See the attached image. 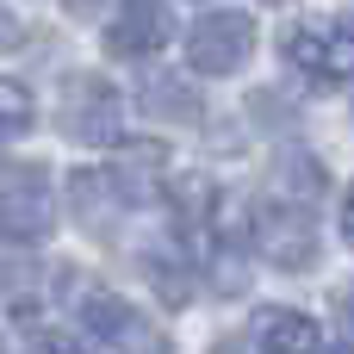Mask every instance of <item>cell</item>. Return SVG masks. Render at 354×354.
<instances>
[{
    "instance_id": "1",
    "label": "cell",
    "mask_w": 354,
    "mask_h": 354,
    "mask_svg": "<svg viewBox=\"0 0 354 354\" xmlns=\"http://www.w3.org/2000/svg\"><path fill=\"white\" fill-rule=\"evenodd\" d=\"M249 236H255V255H261L268 268H280V274L317 268V218H311V205H299V199H268V205H255Z\"/></svg>"
},
{
    "instance_id": "2",
    "label": "cell",
    "mask_w": 354,
    "mask_h": 354,
    "mask_svg": "<svg viewBox=\"0 0 354 354\" xmlns=\"http://www.w3.org/2000/svg\"><path fill=\"white\" fill-rule=\"evenodd\" d=\"M62 131L75 143H118L124 137V100L106 75H68L62 81Z\"/></svg>"
},
{
    "instance_id": "3",
    "label": "cell",
    "mask_w": 354,
    "mask_h": 354,
    "mask_svg": "<svg viewBox=\"0 0 354 354\" xmlns=\"http://www.w3.org/2000/svg\"><path fill=\"white\" fill-rule=\"evenodd\" d=\"M56 224V187H50V168L25 162V168H6L0 180V230L12 243H44Z\"/></svg>"
},
{
    "instance_id": "4",
    "label": "cell",
    "mask_w": 354,
    "mask_h": 354,
    "mask_svg": "<svg viewBox=\"0 0 354 354\" xmlns=\"http://www.w3.org/2000/svg\"><path fill=\"white\" fill-rule=\"evenodd\" d=\"M255 56V19L249 12H205L187 31V68L193 75H236Z\"/></svg>"
},
{
    "instance_id": "5",
    "label": "cell",
    "mask_w": 354,
    "mask_h": 354,
    "mask_svg": "<svg viewBox=\"0 0 354 354\" xmlns=\"http://www.w3.org/2000/svg\"><path fill=\"white\" fill-rule=\"evenodd\" d=\"M286 62L311 81H354V19H311L286 37Z\"/></svg>"
},
{
    "instance_id": "6",
    "label": "cell",
    "mask_w": 354,
    "mask_h": 354,
    "mask_svg": "<svg viewBox=\"0 0 354 354\" xmlns=\"http://www.w3.org/2000/svg\"><path fill=\"white\" fill-rule=\"evenodd\" d=\"M168 37H174L168 0H118L112 25H106V56H118V62H137V56H156Z\"/></svg>"
},
{
    "instance_id": "7",
    "label": "cell",
    "mask_w": 354,
    "mask_h": 354,
    "mask_svg": "<svg viewBox=\"0 0 354 354\" xmlns=\"http://www.w3.org/2000/svg\"><path fill=\"white\" fill-rule=\"evenodd\" d=\"M81 324H87L93 342H106V348H118V354H162L156 330H149L124 299H112V292H93L87 311H81Z\"/></svg>"
},
{
    "instance_id": "8",
    "label": "cell",
    "mask_w": 354,
    "mask_h": 354,
    "mask_svg": "<svg viewBox=\"0 0 354 354\" xmlns=\"http://www.w3.org/2000/svg\"><path fill=\"white\" fill-rule=\"evenodd\" d=\"M255 348L261 354H324V330L292 305H268V311H255Z\"/></svg>"
},
{
    "instance_id": "9",
    "label": "cell",
    "mask_w": 354,
    "mask_h": 354,
    "mask_svg": "<svg viewBox=\"0 0 354 354\" xmlns=\"http://www.w3.org/2000/svg\"><path fill=\"white\" fill-rule=\"evenodd\" d=\"M68 199H75V218H81L93 236H106V230H112V212L131 205V199L118 193L112 168H75V174H68Z\"/></svg>"
},
{
    "instance_id": "10",
    "label": "cell",
    "mask_w": 354,
    "mask_h": 354,
    "mask_svg": "<svg viewBox=\"0 0 354 354\" xmlns=\"http://www.w3.org/2000/svg\"><path fill=\"white\" fill-rule=\"evenodd\" d=\"M137 106H143V118H156V124H193V118L205 112V106H199V87L180 81V75H143Z\"/></svg>"
},
{
    "instance_id": "11",
    "label": "cell",
    "mask_w": 354,
    "mask_h": 354,
    "mask_svg": "<svg viewBox=\"0 0 354 354\" xmlns=\"http://www.w3.org/2000/svg\"><path fill=\"white\" fill-rule=\"evenodd\" d=\"M274 174H280V199H299V205H317L324 199V162L311 156V149H280V162H274Z\"/></svg>"
},
{
    "instance_id": "12",
    "label": "cell",
    "mask_w": 354,
    "mask_h": 354,
    "mask_svg": "<svg viewBox=\"0 0 354 354\" xmlns=\"http://www.w3.org/2000/svg\"><path fill=\"white\" fill-rule=\"evenodd\" d=\"M31 118H37V106H31V87H19V81H0V137H19V131H31Z\"/></svg>"
},
{
    "instance_id": "13",
    "label": "cell",
    "mask_w": 354,
    "mask_h": 354,
    "mask_svg": "<svg viewBox=\"0 0 354 354\" xmlns=\"http://www.w3.org/2000/svg\"><path fill=\"white\" fill-rule=\"evenodd\" d=\"M174 274H180L174 261H162V255H149V280H156V292H162V305H174V311H180V305L193 299V286H187V280H174Z\"/></svg>"
},
{
    "instance_id": "14",
    "label": "cell",
    "mask_w": 354,
    "mask_h": 354,
    "mask_svg": "<svg viewBox=\"0 0 354 354\" xmlns=\"http://www.w3.org/2000/svg\"><path fill=\"white\" fill-rule=\"evenodd\" d=\"M19 44H25V25H19V19L0 6V56H6V50H19Z\"/></svg>"
},
{
    "instance_id": "15",
    "label": "cell",
    "mask_w": 354,
    "mask_h": 354,
    "mask_svg": "<svg viewBox=\"0 0 354 354\" xmlns=\"http://www.w3.org/2000/svg\"><path fill=\"white\" fill-rule=\"evenodd\" d=\"M330 311H336V324H348V336H354V286H342V292L330 299Z\"/></svg>"
},
{
    "instance_id": "16",
    "label": "cell",
    "mask_w": 354,
    "mask_h": 354,
    "mask_svg": "<svg viewBox=\"0 0 354 354\" xmlns=\"http://www.w3.org/2000/svg\"><path fill=\"white\" fill-rule=\"evenodd\" d=\"M342 236H348V249H354V187L342 193Z\"/></svg>"
},
{
    "instance_id": "17",
    "label": "cell",
    "mask_w": 354,
    "mask_h": 354,
    "mask_svg": "<svg viewBox=\"0 0 354 354\" xmlns=\"http://www.w3.org/2000/svg\"><path fill=\"white\" fill-rule=\"evenodd\" d=\"M212 354H249V342H243V336H218V342H212Z\"/></svg>"
},
{
    "instance_id": "18",
    "label": "cell",
    "mask_w": 354,
    "mask_h": 354,
    "mask_svg": "<svg viewBox=\"0 0 354 354\" xmlns=\"http://www.w3.org/2000/svg\"><path fill=\"white\" fill-rule=\"evenodd\" d=\"M62 6H68V12H93L100 0H62Z\"/></svg>"
},
{
    "instance_id": "19",
    "label": "cell",
    "mask_w": 354,
    "mask_h": 354,
    "mask_svg": "<svg viewBox=\"0 0 354 354\" xmlns=\"http://www.w3.org/2000/svg\"><path fill=\"white\" fill-rule=\"evenodd\" d=\"M330 354H354V342H342V348H330Z\"/></svg>"
}]
</instances>
